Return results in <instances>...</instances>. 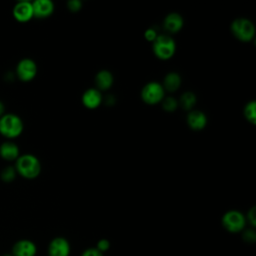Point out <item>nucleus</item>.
Here are the masks:
<instances>
[{
  "label": "nucleus",
  "mask_w": 256,
  "mask_h": 256,
  "mask_svg": "<svg viewBox=\"0 0 256 256\" xmlns=\"http://www.w3.org/2000/svg\"><path fill=\"white\" fill-rule=\"evenodd\" d=\"M177 107V101L173 97H167L163 102V108L167 111H173Z\"/></svg>",
  "instance_id": "21"
},
{
  "label": "nucleus",
  "mask_w": 256,
  "mask_h": 256,
  "mask_svg": "<svg viewBox=\"0 0 256 256\" xmlns=\"http://www.w3.org/2000/svg\"><path fill=\"white\" fill-rule=\"evenodd\" d=\"M70 244L63 237H55L48 245V256H69Z\"/></svg>",
  "instance_id": "10"
},
{
  "label": "nucleus",
  "mask_w": 256,
  "mask_h": 256,
  "mask_svg": "<svg viewBox=\"0 0 256 256\" xmlns=\"http://www.w3.org/2000/svg\"><path fill=\"white\" fill-rule=\"evenodd\" d=\"M175 49L174 40L167 35H159L153 41V51L160 59H169L175 53Z\"/></svg>",
  "instance_id": "3"
},
{
  "label": "nucleus",
  "mask_w": 256,
  "mask_h": 256,
  "mask_svg": "<svg viewBox=\"0 0 256 256\" xmlns=\"http://www.w3.org/2000/svg\"><path fill=\"white\" fill-rule=\"evenodd\" d=\"M187 122L189 126L194 130H200L205 127L207 119L204 113L200 111H192L188 114Z\"/></svg>",
  "instance_id": "14"
},
{
  "label": "nucleus",
  "mask_w": 256,
  "mask_h": 256,
  "mask_svg": "<svg viewBox=\"0 0 256 256\" xmlns=\"http://www.w3.org/2000/svg\"><path fill=\"white\" fill-rule=\"evenodd\" d=\"M113 83V76L107 70H102L96 75V84L100 89H108Z\"/></svg>",
  "instance_id": "16"
},
{
  "label": "nucleus",
  "mask_w": 256,
  "mask_h": 256,
  "mask_svg": "<svg viewBox=\"0 0 256 256\" xmlns=\"http://www.w3.org/2000/svg\"><path fill=\"white\" fill-rule=\"evenodd\" d=\"M22 119L13 113H5L0 117V134L8 140L17 138L23 131Z\"/></svg>",
  "instance_id": "2"
},
{
  "label": "nucleus",
  "mask_w": 256,
  "mask_h": 256,
  "mask_svg": "<svg viewBox=\"0 0 256 256\" xmlns=\"http://www.w3.org/2000/svg\"><path fill=\"white\" fill-rule=\"evenodd\" d=\"M243 239H244L246 242H248V243H253V242H255V240H256L255 231L252 230V229L246 230V231L243 233Z\"/></svg>",
  "instance_id": "23"
},
{
  "label": "nucleus",
  "mask_w": 256,
  "mask_h": 256,
  "mask_svg": "<svg viewBox=\"0 0 256 256\" xmlns=\"http://www.w3.org/2000/svg\"><path fill=\"white\" fill-rule=\"evenodd\" d=\"M1 256H13L11 253H6V254H3V255H1Z\"/></svg>",
  "instance_id": "29"
},
{
  "label": "nucleus",
  "mask_w": 256,
  "mask_h": 256,
  "mask_svg": "<svg viewBox=\"0 0 256 256\" xmlns=\"http://www.w3.org/2000/svg\"><path fill=\"white\" fill-rule=\"evenodd\" d=\"M20 156L19 147L12 141L8 140L0 145V157L6 161H16Z\"/></svg>",
  "instance_id": "12"
},
{
  "label": "nucleus",
  "mask_w": 256,
  "mask_h": 256,
  "mask_svg": "<svg viewBox=\"0 0 256 256\" xmlns=\"http://www.w3.org/2000/svg\"><path fill=\"white\" fill-rule=\"evenodd\" d=\"M248 219L249 222L251 223V225L254 227L256 225V221H255V208H251V210L248 212Z\"/></svg>",
  "instance_id": "27"
},
{
  "label": "nucleus",
  "mask_w": 256,
  "mask_h": 256,
  "mask_svg": "<svg viewBox=\"0 0 256 256\" xmlns=\"http://www.w3.org/2000/svg\"><path fill=\"white\" fill-rule=\"evenodd\" d=\"M232 33L241 41H250L255 34V28L252 22L245 18H238L231 24Z\"/></svg>",
  "instance_id": "4"
},
{
  "label": "nucleus",
  "mask_w": 256,
  "mask_h": 256,
  "mask_svg": "<svg viewBox=\"0 0 256 256\" xmlns=\"http://www.w3.org/2000/svg\"><path fill=\"white\" fill-rule=\"evenodd\" d=\"M181 104L185 109H190L196 102V97L192 92H186L181 96Z\"/></svg>",
  "instance_id": "18"
},
{
  "label": "nucleus",
  "mask_w": 256,
  "mask_h": 256,
  "mask_svg": "<svg viewBox=\"0 0 256 256\" xmlns=\"http://www.w3.org/2000/svg\"><path fill=\"white\" fill-rule=\"evenodd\" d=\"M81 256H103V253H101L99 250L96 248H88L84 250L81 254Z\"/></svg>",
  "instance_id": "24"
},
{
  "label": "nucleus",
  "mask_w": 256,
  "mask_h": 256,
  "mask_svg": "<svg viewBox=\"0 0 256 256\" xmlns=\"http://www.w3.org/2000/svg\"><path fill=\"white\" fill-rule=\"evenodd\" d=\"M245 224L246 220L244 215L236 210L228 211L222 217V225L227 231L232 233H237L243 230Z\"/></svg>",
  "instance_id": "5"
},
{
  "label": "nucleus",
  "mask_w": 256,
  "mask_h": 256,
  "mask_svg": "<svg viewBox=\"0 0 256 256\" xmlns=\"http://www.w3.org/2000/svg\"><path fill=\"white\" fill-rule=\"evenodd\" d=\"M5 114V106L2 101H0V117Z\"/></svg>",
  "instance_id": "28"
},
{
  "label": "nucleus",
  "mask_w": 256,
  "mask_h": 256,
  "mask_svg": "<svg viewBox=\"0 0 256 256\" xmlns=\"http://www.w3.org/2000/svg\"><path fill=\"white\" fill-rule=\"evenodd\" d=\"M245 117L248 119V121L255 123V101H251L247 103L245 109H244Z\"/></svg>",
  "instance_id": "20"
},
{
  "label": "nucleus",
  "mask_w": 256,
  "mask_h": 256,
  "mask_svg": "<svg viewBox=\"0 0 256 256\" xmlns=\"http://www.w3.org/2000/svg\"><path fill=\"white\" fill-rule=\"evenodd\" d=\"M183 26V19L178 13H170L164 20V27L170 32H177Z\"/></svg>",
  "instance_id": "15"
},
{
  "label": "nucleus",
  "mask_w": 256,
  "mask_h": 256,
  "mask_svg": "<svg viewBox=\"0 0 256 256\" xmlns=\"http://www.w3.org/2000/svg\"><path fill=\"white\" fill-rule=\"evenodd\" d=\"M101 101H102L101 94L96 89H88L85 91V93L82 96L83 104L90 109L98 107Z\"/></svg>",
  "instance_id": "13"
},
{
  "label": "nucleus",
  "mask_w": 256,
  "mask_h": 256,
  "mask_svg": "<svg viewBox=\"0 0 256 256\" xmlns=\"http://www.w3.org/2000/svg\"><path fill=\"white\" fill-rule=\"evenodd\" d=\"M33 15L37 18H45L52 14L54 10L53 2L50 0H36L32 2Z\"/></svg>",
  "instance_id": "11"
},
{
  "label": "nucleus",
  "mask_w": 256,
  "mask_h": 256,
  "mask_svg": "<svg viewBox=\"0 0 256 256\" xmlns=\"http://www.w3.org/2000/svg\"><path fill=\"white\" fill-rule=\"evenodd\" d=\"M180 82V76L175 72H171L166 75L164 79V86L168 91H175L176 89H178Z\"/></svg>",
  "instance_id": "17"
},
{
  "label": "nucleus",
  "mask_w": 256,
  "mask_h": 256,
  "mask_svg": "<svg viewBox=\"0 0 256 256\" xmlns=\"http://www.w3.org/2000/svg\"><path fill=\"white\" fill-rule=\"evenodd\" d=\"M16 170H15V167H12V166H7L5 167L2 171H1V179L2 181L4 182H11L12 180L15 179L16 177Z\"/></svg>",
  "instance_id": "19"
},
{
  "label": "nucleus",
  "mask_w": 256,
  "mask_h": 256,
  "mask_svg": "<svg viewBox=\"0 0 256 256\" xmlns=\"http://www.w3.org/2000/svg\"><path fill=\"white\" fill-rule=\"evenodd\" d=\"M157 37V34H156V31L153 29V28H150V29H147L146 32H145V38L148 40V41H154Z\"/></svg>",
  "instance_id": "26"
},
{
  "label": "nucleus",
  "mask_w": 256,
  "mask_h": 256,
  "mask_svg": "<svg viewBox=\"0 0 256 256\" xmlns=\"http://www.w3.org/2000/svg\"><path fill=\"white\" fill-rule=\"evenodd\" d=\"M12 14H13V17L18 22L29 21L34 16L32 2H29V1L17 2L12 9Z\"/></svg>",
  "instance_id": "9"
},
{
  "label": "nucleus",
  "mask_w": 256,
  "mask_h": 256,
  "mask_svg": "<svg viewBox=\"0 0 256 256\" xmlns=\"http://www.w3.org/2000/svg\"><path fill=\"white\" fill-rule=\"evenodd\" d=\"M81 2L79 1V0H70L69 2H68V7H69V9L70 10H72V11H77V10H79L80 8H81Z\"/></svg>",
  "instance_id": "25"
},
{
  "label": "nucleus",
  "mask_w": 256,
  "mask_h": 256,
  "mask_svg": "<svg viewBox=\"0 0 256 256\" xmlns=\"http://www.w3.org/2000/svg\"><path fill=\"white\" fill-rule=\"evenodd\" d=\"M37 253L36 244L29 239H20L16 241L11 250L13 256H35Z\"/></svg>",
  "instance_id": "8"
},
{
  "label": "nucleus",
  "mask_w": 256,
  "mask_h": 256,
  "mask_svg": "<svg viewBox=\"0 0 256 256\" xmlns=\"http://www.w3.org/2000/svg\"><path fill=\"white\" fill-rule=\"evenodd\" d=\"M37 74V65L30 58L20 60L16 66V75L23 82L31 81Z\"/></svg>",
  "instance_id": "6"
},
{
  "label": "nucleus",
  "mask_w": 256,
  "mask_h": 256,
  "mask_svg": "<svg viewBox=\"0 0 256 256\" xmlns=\"http://www.w3.org/2000/svg\"><path fill=\"white\" fill-rule=\"evenodd\" d=\"M14 167L17 174L26 179L36 178L41 171V165L38 158L32 154L20 155L15 161Z\"/></svg>",
  "instance_id": "1"
},
{
  "label": "nucleus",
  "mask_w": 256,
  "mask_h": 256,
  "mask_svg": "<svg viewBox=\"0 0 256 256\" xmlns=\"http://www.w3.org/2000/svg\"><path fill=\"white\" fill-rule=\"evenodd\" d=\"M164 96L163 87L157 82H150L146 84L141 92V97L144 102L148 104L158 103Z\"/></svg>",
  "instance_id": "7"
},
{
  "label": "nucleus",
  "mask_w": 256,
  "mask_h": 256,
  "mask_svg": "<svg viewBox=\"0 0 256 256\" xmlns=\"http://www.w3.org/2000/svg\"><path fill=\"white\" fill-rule=\"evenodd\" d=\"M110 247V242L107 239H100L97 242V246L95 247L97 250H99L101 253L106 252Z\"/></svg>",
  "instance_id": "22"
}]
</instances>
